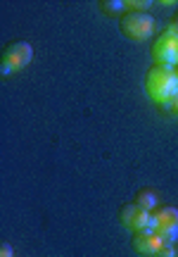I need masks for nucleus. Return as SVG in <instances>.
Here are the masks:
<instances>
[{
  "mask_svg": "<svg viewBox=\"0 0 178 257\" xmlns=\"http://www.w3.org/2000/svg\"><path fill=\"white\" fill-rule=\"evenodd\" d=\"M145 93L154 105H169L171 98L178 93V76L176 69L154 64L145 76Z\"/></svg>",
  "mask_w": 178,
  "mask_h": 257,
  "instance_id": "f257e3e1",
  "label": "nucleus"
},
{
  "mask_svg": "<svg viewBox=\"0 0 178 257\" xmlns=\"http://www.w3.org/2000/svg\"><path fill=\"white\" fill-rule=\"evenodd\" d=\"M119 29L122 34L133 43H145L148 38H152L154 29H157V22L152 15L148 12H126L119 19Z\"/></svg>",
  "mask_w": 178,
  "mask_h": 257,
  "instance_id": "f03ea898",
  "label": "nucleus"
},
{
  "mask_svg": "<svg viewBox=\"0 0 178 257\" xmlns=\"http://www.w3.org/2000/svg\"><path fill=\"white\" fill-rule=\"evenodd\" d=\"M150 55H152V62L154 64L176 69L178 67V36L164 29L160 36L154 38V46H152Z\"/></svg>",
  "mask_w": 178,
  "mask_h": 257,
  "instance_id": "7ed1b4c3",
  "label": "nucleus"
},
{
  "mask_svg": "<svg viewBox=\"0 0 178 257\" xmlns=\"http://www.w3.org/2000/svg\"><path fill=\"white\" fill-rule=\"evenodd\" d=\"M34 57V48L28 46L26 41H14L10 43L5 50H2V57H0V69L2 74L17 72V69H24Z\"/></svg>",
  "mask_w": 178,
  "mask_h": 257,
  "instance_id": "20e7f679",
  "label": "nucleus"
},
{
  "mask_svg": "<svg viewBox=\"0 0 178 257\" xmlns=\"http://www.w3.org/2000/svg\"><path fill=\"white\" fill-rule=\"evenodd\" d=\"M157 236L164 240H176L178 238V210L176 207H160L152 212V226Z\"/></svg>",
  "mask_w": 178,
  "mask_h": 257,
  "instance_id": "39448f33",
  "label": "nucleus"
},
{
  "mask_svg": "<svg viewBox=\"0 0 178 257\" xmlns=\"http://www.w3.org/2000/svg\"><path fill=\"white\" fill-rule=\"evenodd\" d=\"M119 221H122L124 229H128L131 233H140V231L152 226V212L142 210L138 202H128L119 212Z\"/></svg>",
  "mask_w": 178,
  "mask_h": 257,
  "instance_id": "423d86ee",
  "label": "nucleus"
},
{
  "mask_svg": "<svg viewBox=\"0 0 178 257\" xmlns=\"http://www.w3.org/2000/svg\"><path fill=\"white\" fill-rule=\"evenodd\" d=\"M162 243H164V238L157 236L152 229H145V231H140V233H133V250L142 257H154L157 250L162 248Z\"/></svg>",
  "mask_w": 178,
  "mask_h": 257,
  "instance_id": "0eeeda50",
  "label": "nucleus"
},
{
  "mask_svg": "<svg viewBox=\"0 0 178 257\" xmlns=\"http://www.w3.org/2000/svg\"><path fill=\"white\" fill-rule=\"evenodd\" d=\"M136 202L140 205L142 210L148 212H154V207H157V202H160V195L152 191V188H142V191L136 193Z\"/></svg>",
  "mask_w": 178,
  "mask_h": 257,
  "instance_id": "6e6552de",
  "label": "nucleus"
},
{
  "mask_svg": "<svg viewBox=\"0 0 178 257\" xmlns=\"http://www.w3.org/2000/svg\"><path fill=\"white\" fill-rule=\"evenodd\" d=\"M124 8H128L131 12H142L152 8V0H124Z\"/></svg>",
  "mask_w": 178,
  "mask_h": 257,
  "instance_id": "1a4fd4ad",
  "label": "nucleus"
},
{
  "mask_svg": "<svg viewBox=\"0 0 178 257\" xmlns=\"http://www.w3.org/2000/svg\"><path fill=\"white\" fill-rule=\"evenodd\" d=\"M154 257H178V250H176V245H174V240H164Z\"/></svg>",
  "mask_w": 178,
  "mask_h": 257,
  "instance_id": "9d476101",
  "label": "nucleus"
},
{
  "mask_svg": "<svg viewBox=\"0 0 178 257\" xmlns=\"http://www.w3.org/2000/svg\"><path fill=\"white\" fill-rule=\"evenodd\" d=\"M100 8L104 12H110V15H116V12H122L124 0H104V3H100Z\"/></svg>",
  "mask_w": 178,
  "mask_h": 257,
  "instance_id": "9b49d317",
  "label": "nucleus"
},
{
  "mask_svg": "<svg viewBox=\"0 0 178 257\" xmlns=\"http://www.w3.org/2000/svg\"><path fill=\"white\" fill-rule=\"evenodd\" d=\"M0 257H14V250H12L10 243H2V245H0Z\"/></svg>",
  "mask_w": 178,
  "mask_h": 257,
  "instance_id": "f8f14e48",
  "label": "nucleus"
},
{
  "mask_svg": "<svg viewBox=\"0 0 178 257\" xmlns=\"http://www.w3.org/2000/svg\"><path fill=\"white\" fill-rule=\"evenodd\" d=\"M166 31H171V34H176V36H178V12L174 15V19L169 22V27H166Z\"/></svg>",
  "mask_w": 178,
  "mask_h": 257,
  "instance_id": "ddd939ff",
  "label": "nucleus"
},
{
  "mask_svg": "<svg viewBox=\"0 0 178 257\" xmlns=\"http://www.w3.org/2000/svg\"><path fill=\"white\" fill-rule=\"evenodd\" d=\"M166 107H169V110L174 112V114H178V93H176V95H174V98H171V102H169V105H166Z\"/></svg>",
  "mask_w": 178,
  "mask_h": 257,
  "instance_id": "4468645a",
  "label": "nucleus"
},
{
  "mask_svg": "<svg viewBox=\"0 0 178 257\" xmlns=\"http://www.w3.org/2000/svg\"><path fill=\"white\" fill-rule=\"evenodd\" d=\"M160 5H164V8H174V0H162Z\"/></svg>",
  "mask_w": 178,
  "mask_h": 257,
  "instance_id": "2eb2a0df",
  "label": "nucleus"
},
{
  "mask_svg": "<svg viewBox=\"0 0 178 257\" xmlns=\"http://www.w3.org/2000/svg\"><path fill=\"white\" fill-rule=\"evenodd\" d=\"M176 76H178V67H176Z\"/></svg>",
  "mask_w": 178,
  "mask_h": 257,
  "instance_id": "dca6fc26",
  "label": "nucleus"
}]
</instances>
